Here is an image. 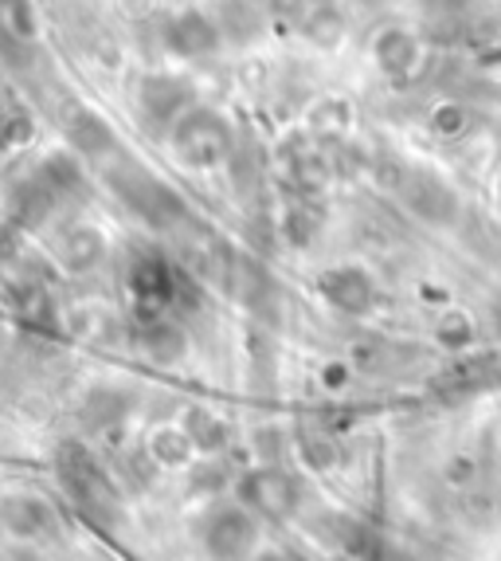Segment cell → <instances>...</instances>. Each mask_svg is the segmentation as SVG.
I'll return each mask as SVG.
<instances>
[{"label": "cell", "mask_w": 501, "mask_h": 561, "mask_svg": "<svg viewBox=\"0 0 501 561\" xmlns=\"http://www.w3.org/2000/svg\"><path fill=\"white\" fill-rule=\"evenodd\" d=\"M110 181H114V188H118V197L126 201L138 216H145L149 225L165 228V225H173V220L185 216V205L173 197V188H165L161 181H153L145 169L126 165V169H118Z\"/></svg>", "instance_id": "cell-2"}, {"label": "cell", "mask_w": 501, "mask_h": 561, "mask_svg": "<svg viewBox=\"0 0 501 561\" xmlns=\"http://www.w3.org/2000/svg\"><path fill=\"white\" fill-rule=\"evenodd\" d=\"M130 290L141 310L158 314V310L177 295V275L168 272V263H161V260H141L130 272Z\"/></svg>", "instance_id": "cell-5"}, {"label": "cell", "mask_w": 501, "mask_h": 561, "mask_svg": "<svg viewBox=\"0 0 501 561\" xmlns=\"http://www.w3.org/2000/svg\"><path fill=\"white\" fill-rule=\"evenodd\" d=\"M0 523L9 526L12 534L36 538V534H44L51 526V511H47V503H39L32 495H9L0 503Z\"/></svg>", "instance_id": "cell-7"}, {"label": "cell", "mask_w": 501, "mask_h": 561, "mask_svg": "<svg viewBox=\"0 0 501 561\" xmlns=\"http://www.w3.org/2000/svg\"><path fill=\"white\" fill-rule=\"evenodd\" d=\"M243 503L259 515H282L290 506V483L279 471H259L243 483Z\"/></svg>", "instance_id": "cell-6"}, {"label": "cell", "mask_w": 501, "mask_h": 561, "mask_svg": "<svg viewBox=\"0 0 501 561\" xmlns=\"http://www.w3.org/2000/svg\"><path fill=\"white\" fill-rule=\"evenodd\" d=\"M59 483L67 486V495H71V503L83 511L86 518H94V523H114L118 518V491H114L110 476H106L98 463L91 459V451L79 448V444H67L63 451H59Z\"/></svg>", "instance_id": "cell-1"}, {"label": "cell", "mask_w": 501, "mask_h": 561, "mask_svg": "<svg viewBox=\"0 0 501 561\" xmlns=\"http://www.w3.org/2000/svg\"><path fill=\"white\" fill-rule=\"evenodd\" d=\"M98 252H103V240H98V232H74L71 240H67L63 255L71 267H86L91 260H98Z\"/></svg>", "instance_id": "cell-8"}, {"label": "cell", "mask_w": 501, "mask_h": 561, "mask_svg": "<svg viewBox=\"0 0 501 561\" xmlns=\"http://www.w3.org/2000/svg\"><path fill=\"white\" fill-rule=\"evenodd\" d=\"M223 146H228V130L212 114H193L177 134V150L193 165H215L223 158Z\"/></svg>", "instance_id": "cell-4"}, {"label": "cell", "mask_w": 501, "mask_h": 561, "mask_svg": "<svg viewBox=\"0 0 501 561\" xmlns=\"http://www.w3.org/2000/svg\"><path fill=\"white\" fill-rule=\"evenodd\" d=\"M205 542L215 561H243L255 550V523H250V515L235 511V506L232 511H220V515L208 523Z\"/></svg>", "instance_id": "cell-3"}]
</instances>
